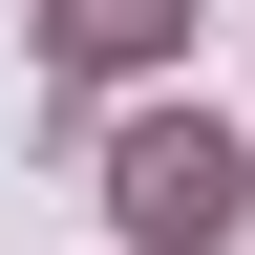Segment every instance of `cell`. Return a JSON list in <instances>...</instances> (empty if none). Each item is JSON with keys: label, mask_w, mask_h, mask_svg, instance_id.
Segmentation results:
<instances>
[{"label": "cell", "mask_w": 255, "mask_h": 255, "mask_svg": "<svg viewBox=\"0 0 255 255\" xmlns=\"http://www.w3.org/2000/svg\"><path fill=\"white\" fill-rule=\"evenodd\" d=\"M170 21H191V0H64L43 43H64V64H85V85H107V64H149V43H170Z\"/></svg>", "instance_id": "2"}, {"label": "cell", "mask_w": 255, "mask_h": 255, "mask_svg": "<svg viewBox=\"0 0 255 255\" xmlns=\"http://www.w3.org/2000/svg\"><path fill=\"white\" fill-rule=\"evenodd\" d=\"M107 213L149 255H213L255 213V128H213V107H149V128H107Z\"/></svg>", "instance_id": "1"}]
</instances>
